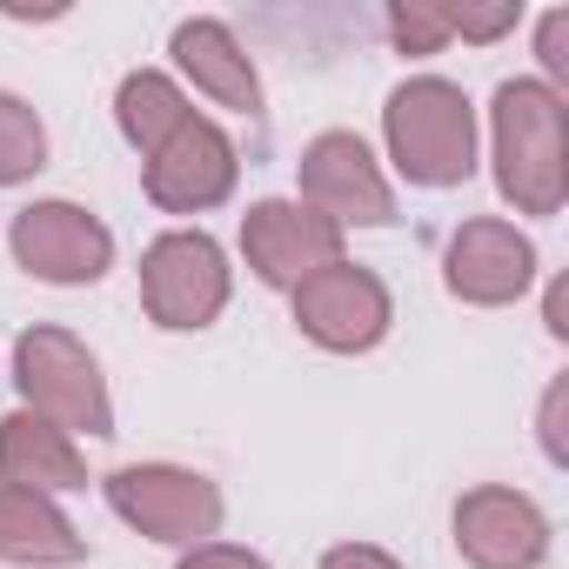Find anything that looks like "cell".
Wrapping results in <instances>:
<instances>
[{
  "label": "cell",
  "mask_w": 569,
  "mask_h": 569,
  "mask_svg": "<svg viewBox=\"0 0 569 569\" xmlns=\"http://www.w3.org/2000/svg\"><path fill=\"white\" fill-rule=\"evenodd\" d=\"M241 254L268 289H302L329 261H342V228L322 221L309 201H254L241 214Z\"/></svg>",
  "instance_id": "obj_11"
},
{
  "label": "cell",
  "mask_w": 569,
  "mask_h": 569,
  "mask_svg": "<svg viewBox=\"0 0 569 569\" xmlns=\"http://www.w3.org/2000/svg\"><path fill=\"white\" fill-rule=\"evenodd\" d=\"M442 281L449 296L469 302V309H509L529 296L536 281V248L516 221H496V214H476L449 234L442 248Z\"/></svg>",
  "instance_id": "obj_10"
},
{
  "label": "cell",
  "mask_w": 569,
  "mask_h": 569,
  "mask_svg": "<svg viewBox=\"0 0 569 569\" xmlns=\"http://www.w3.org/2000/svg\"><path fill=\"white\" fill-rule=\"evenodd\" d=\"M496 188L516 214H556L569 194V108L549 81H502L489 101Z\"/></svg>",
  "instance_id": "obj_1"
},
{
  "label": "cell",
  "mask_w": 569,
  "mask_h": 569,
  "mask_svg": "<svg viewBox=\"0 0 569 569\" xmlns=\"http://www.w3.org/2000/svg\"><path fill=\"white\" fill-rule=\"evenodd\" d=\"M141 309L154 329H208L228 309V254L201 228H174L141 254Z\"/></svg>",
  "instance_id": "obj_5"
},
{
  "label": "cell",
  "mask_w": 569,
  "mask_h": 569,
  "mask_svg": "<svg viewBox=\"0 0 569 569\" xmlns=\"http://www.w3.org/2000/svg\"><path fill=\"white\" fill-rule=\"evenodd\" d=\"M81 556H88V536L54 509V496H34V489H8V482H0V562L68 569Z\"/></svg>",
  "instance_id": "obj_15"
},
{
  "label": "cell",
  "mask_w": 569,
  "mask_h": 569,
  "mask_svg": "<svg viewBox=\"0 0 569 569\" xmlns=\"http://www.w3.org/2000/svg\"><path fill=\"white\" fill-rule=\"evenodd\" d=\"M562 409H569V382L556 376V382H549V396H542V416H536V429H542V456H549V462H569V436H562Z\"/></svg>",
  "instance_id": "obj_20"
},
{
  "label": "cell",
  "mask_w": 569,
  "mask_h": 569,
  "mask_svg": "<svg viewBox=\"0 0 569 569\" xmlns=\"http://www.w3.org/2000/svg\"><path fill=\"white\" fill-rule=\"evenodd\" d=\"M188 114H194L188 94H181L168 74H154V68H134V74H121V88H114V121H121L128 148H141V161H148Z\"/></svg>",
  "instance_id": "obj_16"
},
{
  "label": "cell",
  "mask_w": 569,
  "mask_h": 569,
  "mask_svg": "<svg viewBox=\"0 0 569 569\" xmlns=\"http://www.w3.org/2000/svg\"><path fill=\"white\" fill-rule=\"evenodd\" d=\"M302 201L322 221H336L342 234L396 221V188H389L382 161L369 154V141L349 134V128H329V134H316L302 148Z\"/></svg>",
  "instance_id": "obj_8"
},
{
  "label": "cell",
  "mask_w": 569,
  "mask_h": 569,
  "mask_svg": "<svg viewBox=\"0 0 569 569\" xmlns=\"http://www.w3.org/2000/svg\"><path fill=\"white\" fill-rule=\"evenodd\" d=\"M101 489H108V509L128 529H141L148 542H174V549L214 542L221 516H228L221 489L201 469H181V462H128Z\"/></svg>",
  "instance_id": "obj_4"
},
{
  "label": "cell",
  "mask_w": 569,
  "mask_h": 569,
  "mask_svg": "<svg viewBox=\"0 0 569 569\" xmlns=\"http://www.w3.org/2000/svg\"><path fill=\"white\" fill-rule=\"evenodd\" d=\"M456 549L469 569H542L549 556V516L509 489V482H482L456 502Z\"/></svg>",
  "instance_id": "obj_12"
},
{
  "label": "cell",
  "mask_w": 569,
  "mask_h": 569,
  "mask_svg": "<svg viewBox=\"0 0 569 569\" xmlns=\"http://www.w3.org/2000/svg\"><path fill=\"white\" fill-rule=\"evenodd\" d=\"M442 21H449V41L456 34L462 41H496V34H509L522 21V8H516V0H496V8H469V0H462V8H442Z\"/></svg>",
  "instance_id": "obj_19"
},
{
  "label": "cell",
  "mask_w": 569,
  "mask_h": 569,
  "mask_svg": "<svg viewBox=\"0 0 569 569\" xmlns=\"http://www.w3.org/2000/svg\"><path fill=\"white\" fill-rule=\"evenodd\" d=\"M389 322H396V302L382 289V274L349 254L316 268L296 289V329L329 356H369L389 336Z\"/></svg>",
  "instance_id": "obj_6"
},
{
  "label": "cell",
  "mask_w": 569,
  "mask_h": 569,
  "mask_svg": "<svg viewBox=\"0 0 569 569\" xmlns=\"http://www.w3.org/2000/svg\"><path fill=\"white\" fill-rule=\"evenodd\" d=\"M41 168H48V128H41V114L21 94L0 88V188H14V181H28Z\"/></svg>",
  "instance_id": "obj_17"
},
{
  "label": "cell",
  "mask_w": 569,
  "mask_h": 569,
  "mask_svg": "<svg viewBox=\"0 0 569 569\" xmlns=\"http://www.w3.org/2000/svg\"><path fill=\"white\" fill-rule=\"evenodd\" d=\"M8 248L48 289H88L114 268V234L81 201H28L8 228Z\"/></svg>",
  "instance_id": "obj_7"
},
{
  "label": "cell",
  "mask_w": 569,
  "mask_h": 569,
  "mask_svg": "<svg viewBox=\"0 0 569 569\" xmlns=\"http://www.w3.org/2000/svg\"><path fill=\"white\" fill-rule=\"evenodd\" d=\"M322 569H402V562L389 549H376V542H336L322 556Z\"/></svg>",
  "instance_id": "obj_23"
},
{
  "label": "cell",
  "mask_w": 569,
  "mask_h": 569,
  "mask_svg": "<svg viewBox=\"0 0 569 569\" xmlns=\"http://www.w3.org/2000/svg\"><path fill=\"white\" fill-rule=\"evenodd\" d=\"M234 174H241V154L234 141L208 121V114H188L141 168V188L154 208L168 214H208L234 194Z\"/></svg>",
  "instance_id": "obj_9"
},
{
  "label": "cell",
  "mask_w": 569,
  "mask_h": 569,
  "mask_svg": "<svg viewBox=\"0 0 569 569\" xmlns=\"http://www.w3.org/2000/svg\"><path fill=\"white\" fill-rule=\"evenodd\" d=\"M536 54H542V68L562 81L569 74V8H549L542 14V28H536Z\"/></svg>",
  "instance_id": "obj_22"
},
{
  "label": "cell",
  "mask_w": 569,
  "mask_h": 569,
  "mask_svg": "<svg viewBox=\"0 0 569 569\" xmlns=\"http://www.w3.org/2000/svg\"><path fill=\"white\" fill-rule=\"evenodd\" d=\"M0 482L34 489V496H61V489H88V462H81L68 429L14 409L8 422H0Z\"/></svg>",
  "instance_id": "obj_14"
},
{
  "label": "cell",
  "mask_w": 569,
  "mask_h": 569,
  "mask_svg": "<svg viewBox=\"0 0 569 569\" xmlns=\"http://www.w3.org/2000/svg\"><path fill=\"white\" fill-rule=\"evenodd\" d=\"M174 569H268V556L234 549V542H194V549H181Z\"/></svg>",
  "instance_id": "obj_21"
},
{
  "label": "cell",
  "mask_w": 569,
  "mask_h": 569,
  "mask_svg": "<svg viewBox=\"0 0 569 569\" xmlns=\"http://www.w3.org/2000/svg\"><path fill=\"white\" fill-rule=\"evenodd\" d=\"M174 68H181L214 108H228V114H254V108H261V74H254V61H248V48L234 41L228 21H208V14L181 21V28H174Z\"/></svg>",
  "instance_id": "obj_13"
},
{
  "label": "cell",
  "mask_w": 569,
  "mask_h": 569,
  "mask_svg": "<svg viewBox=\"0 0 569 569\" xmlns=\"http://www.w3.org/2000/svg\"><path fill=\"white\" fill-rule=\"evenodd\" d=\"M549 336H569V322H562V289H549Z\"/></svg>",
  "instance_id": "obj_24"
},
{
  "label": "cell",
  "mask_w": 569,
  "mask_h": 569,
  "mask_svg": "<svg viewBox=\"0 0 569 569\" xmlns=\"http://www.w3.org/2000/svg\"><path fill=\"white\" fill-rule=\"evenodd\" d=\"M389 41H396L402 54H442V48H449L442 0H402V8H389Z\"/></svg>",
  "instance_id": "obj_18"
},
{
  "label": "cell",
  "mask_w": 569,
  "mask_h": 569,
  "mask_svg": "<svg viewBox=\"0 0 569 569\" xmlns=\"http://www.w3.org/2000/svg\"><path fill=\"white\" fill-rule=\"evenodd\" d=\"M382 141L409 188H462L476 174V108L442 74H416L389 94Z\"/></svg>",
  "instance_id": "obj_2"
},
{
  "label": "cell",
  "mask_w": 569,
  "mask_h": 569,
  "mask_svg": "<svg viewBox=\"0 0 569 569\" xmlns=\"http://www.w3.org/2000/svg\"><path fill=\"white\" fill-rule=\"evenodd\" d=\"M14 389L28 416L68 429V436H114V396L94 362V349L54 322H34L14 342Z\"/></svg>",
  "instance_id": "obj_3"
}]
</instances>
